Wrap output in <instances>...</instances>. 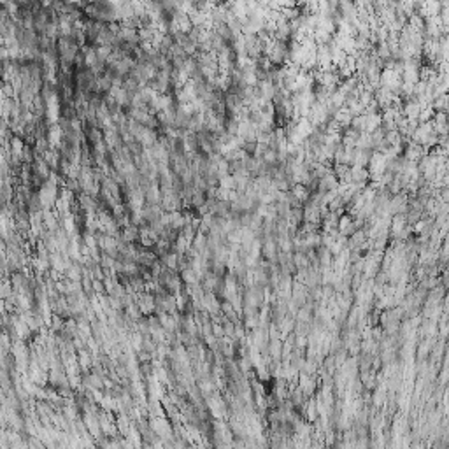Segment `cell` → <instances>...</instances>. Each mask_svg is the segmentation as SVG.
Instances as JSON below:
<instances>
[{
	"mask_svg": "<svg viewBox=\"0 0 449 449\" xmlns=\"http://www.w3.org/2000/svg\"><path fill=\"white\" fill-rule=\"evenodd\" d=\"M44 157V161L49 165V168H51L53 172H58L60 170V165H62V153L58 151V149H48V151L42 155Z\"/></svg>",
	"mask_w": 449,
	"mask_h": 449,
	"instance_id": "cell-1",
	"label": "cell"
},
{
	"mask_svg": "<svg viewBox=\"0 0 449 449\" xmlns=\"http://www.w3.org/2000/svg\"><path fill=\"white\" fill-rule=\"evenodd\" d=\"M144 195H146V204H161L163 195H161V188L158 185V181L149 185V188L144 192Z\"/></svg>",
	"mask_w": 449,
	"mask_h": 449,
	"instance_id": "cell-2",
	"label": "cell"
},
{
	"mask_svg": "<svg viewBox=\"0 0 449 449\" xmlns=\"http://www.w3.org/2000/svg\"><path fill=\"white\" fill-rule=\"evenodd\" d=\"M25 148H27V140H25L23 137H20V135H12L11 137V140H9V149H11V155L21 158Z\"/></svg>",
	"mask_w": 449,
	"mask_h": 449,
	"instance_id": "cell-3",
	"label": "cell"
},
{
	"mask_svg": "<svg viewBox=\"0 0 449 449\" xmlns=\"http://www.w3.org/2000/svg\"><path fill=\"white\" fill-rule=\"evenodd\" d=\"M220 188L223 190H230V192H237V183H235V177L232 176V174H228V176H224L220 179Z\"/></svg>",
	"mask_w": 449,
	"mask_h": 449,
	"instance_id": "cell-4",
	"label": "cell"
}]
</instances>
